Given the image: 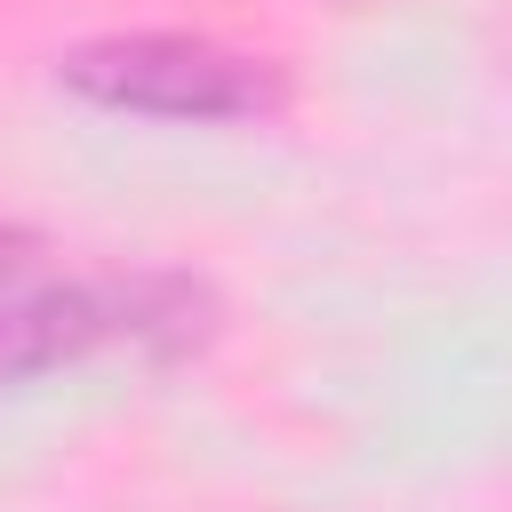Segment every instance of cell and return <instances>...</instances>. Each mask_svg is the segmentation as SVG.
Returning <instances> with one entry per match:
<instances>
[{
  "label": "cell",
  "instance_id": "cell-1",
  "mask_svg": "<svg viewBox=\"0 0 512 512\" xmlns=\"http://www.w3.org/2000/svg\"><path fill=\"white\" fill-rule=\"evenodd\" d=\"M216 336V296L184 272H104V280H40L0 264V384H32L88 352H152L176 360Z\"/></svg>",
  "mask_w": 512,
  "mask_h": 512
},
{
  "label": "cell",
  "instance_id": "cell-2",
  "mask_svg": "<svg viewBox=\"0 0 512 512\" xmlns=\"http://www.w3.org/2000/svg\"><path fill=\"white\" fill-rule=\"evenodd\" d=\"M56 80L104 112H144V120H264L288 104V80L272 56L224 48L208 32H112L80 40Z\"/></svg>",
  "mask_w": 512,
  "mask_h": 512
}]
</instances>
